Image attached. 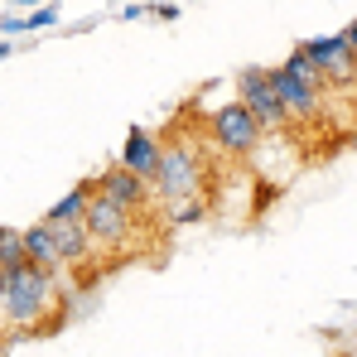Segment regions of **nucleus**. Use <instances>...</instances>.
<instances>
[{
  "label": "nucleus",
  "mask_w": 357,
  "mask_h": 357,
  "mask_svg": "<svg viewBox=\"0 0 357 357\" xmlns=\"http://www.w3.org/2000/svg\"><path fill=\"white\" fill-rule=\"evenodd\" d=\"M5 280V324L15 328V338H39L54 333V324H68L73 295H63L68 275H49L44 266H20V271H0Z\"/></svg>",
  "instance_id": "nucleus-1"
},
{
  "label": "nucleus",
  "mask_w": 357,
  "mask_h": 357,
  "mask_svg": "<svg viewBox=\"0 0 357 357\" xmlns=\"http://www.w3.org/2000/svg\"><path fill=\"white\" fill-rule=\"evenodd\" d=\"M198 188H203V165H198L193 140L169 135L165 140V165H160V178H155V193L165 203H183V198H203Z\"/></svg>",
  "instance_id": "nucleus-2"
},
{
  "label": "nucleus",
  "mask_w": 357,
  "mask_h": 357,
  "mask_svg": "<svg viewBox=\"0 0 357 357\" xmlns=\"http://www.w3.org/2000/svg\"><path fill=\"white\" fill-rule=\"evenodd\" d=\"M208 135L227 150V155H251L256 145H261V135H266V126L256 121V112L246 107V102H227V107H218L213 116H208Z\"/></svg>",
  "instance_id": "nucleus-3"
},
{
  "label": "nucleus",
  "mask_w": 357,
  "mask_h": 357,
  "mask_svg": "<svg viewBox=\"0 0 357 357\" xmlns=\"http://www.w3.org/2000/svg\"><path fill=\"white\" fill-rule=\"evenodd\" d=\"M237 87H241V102L256 112V121L266 130H285L290 126V112H285V102H280V92L271 82V68H241Z\"/></svg>",
  "instance_id": "nucleus-4"
},
{
  "label": "nucleus",
  "mask_w": 357,
  "mask_h": 357,
  "mask_svg": "<svg viewBox=\"0 0 357 357\" xmlns=\"http://www.w3.org/2000/svg\"><path fill=\"white\" fill-rule=\"evenodd\" d=\"M135 218H140V213L121 208L116 198H107L102 188H97L92 203H87V232H92L97 246H126V241L135 237Z\"/></svg>",
  "instance_id": "nucleus-5"
},
{
  "label": "nucleus",
  "mask_w": 357,
  "mask_h": 357,
  "mask_svg": "<svg viewBox=\"0 0 357 357\" xmlns=\"http://www.w3.org/2000/svg\"><path fill=\"white\" fill-rule=\"evenodd\" d=\"M271 82H275V92H280V102H285V112H290V126H314V121L324 116V92L304 87L285 63L271 68Z\"/></svg>",
  "instance_id": "nucleus-6"
},
{
  "label": "nucleus",
  "mask_w": 357,
  "mask_h": 357,
  "mask_svg": "<svg viewBox=\"0 0 357 357\" xmlns=\"http://www.w3.org/2000/svg\"><path fill=\"white\" fill-rule=\"evenodd\" d=\"M107 198H116L121 208H130V213H150L155 208V198H150V178H140V174H130L126 165H112V169H102V174L92 178Z\"/></svg>",
  "instance_id": "nucleus-7"
},
{
  "label": "nucleus",
  "mask_w": 357,
  "mask_h": 357,
  "mask_svg": "<svg viewBox=\"0 0 357 357\" xmlns=\"http://www.w3.org/2000/svg\"><path fill=\"white\" fill-rule=\"evenodd\" d=\"M304 49L314 54L319 68H324L328 87H353V82H357V54L348 49V39H343V34H333V39H309Z\"/></svg>",
  "instance_id": "nucleus-8"
},
{
  "label": "nucleus",
  "mask_w": 357,
  "mask_h": 357,
  "mask_svg": "<svg viewBox=\"0 0 357 357\" xmlns=\"http://www.w3.org/2000/svg\"><path fill=\"white\" fill-rule=\"evenodd\" d=\"M121 165L130 169V174L140 178H160V165H165V140H155L145 126H135L130 135H126V145H121Z\"/></svg>",
  "instance_id": "nucleus-9"
},
{
  "label": "nucleus",
  "mask_w": 357,
  "mask_h": 357,
  "mask_svg": "<svg viewBox=\"0 0 357 357\" xmlns=\"http://www.w3.org/2000/svg\"><path fill=\"white\" fill-rule=\"evenodd\" d=\"M24 251H29V266H44L49 275H63L68 271V261H63V251H59V237H54L49 222H34L24 232Z\"/></svg>",
  "instance_id": "nucleus-10"
},
{
  "label": "nucleus",
  "mask_w": 357,
  "mask_h": 357,
  "mask_svg": "<svg viewBox=\"0 0 357 357\" xmlns=\"http://www.w3.org/2000/svg\"><path fill=\"white\" fill-rule=\"evenodd\" d=\"M54 227V222H49ZM54 237H59V251H63V261H68V271H82L87 261H92V232H87V222H59L54 227Z\"/></svg>",
  "instance_id": "nucleus-11"
},
{
  "label": "nucleus",
  "mask_w": 357,
  "mask_h": 357,
  "mask_svg": "<svg viewBox=\"0 0 357 357\" xmlns=\"http://www.w3.org/2000/svg\"><path fill=\"white\" fill-rule=\"evenodd\" d=\"M92 193H97V183H77L73 193H63L59 203L49 208L44 222H54V227H59V222H87V203H92Z\"/></svg>",
  "instance_id": "nucleus-12"
},
{
  "label": "nucleus",
  "mask_w": 357,
  "mask_h": 357,
  "mask_svg": "<svg viewBox=\"0 0 357 357\" xmlns=\"http://www.w3.org/2000/svg\"><path fill=\"white\" fill-rule=\"evenodd\" d=\"M285 68L295 73V77L304 82V87H314V92H328V77H324V68L314 63V54H309L304 44H299V49H290V59H285Z\"/></svg>",
  "instance_id": "nucleus-13"
},
{
  "label": "nucleus",
  "mask_w": 357,
  "mask_h": 357,
  "mask_svg": "<svg viewBox=\"0 0 357 357\" xmlns=\"http://www.w3.org/2000/svg\"><path fill=\"white\" fill-rule=\"evenodd\" d=\"M20 266H29V251H24V232L5 227V232H0V271H20Z\"/></svg>",
  "instance_id": "nucleus-14"
},
{
  "label": "nucleus",
  "mask_w": 357,
  "mask_h": 357,
  "mask_svg": "<svg viewBox=\"0 0 357 357\" xmlns=\"http://www.w3.org/2000/svg\"><path fill=\"white\" fill-rule=\"evenodd\" d=\"M165 213H169V222L183 227V222H198L208 208H203V198H183V203H165Z\"/></svg>",
  "instance_id": "nucleus-15"
},
{
  "label": "nucleus",
  "mask_w": 357,
  "mask_h": 357,
  "mask_svg": "<svg viewBox=\"0 0 357 357\" xmlns=\"http://www.w3.org/2000/svg\"><path fill=\"white\" fill-rule=\"evenodd\" d=\"M54 20H59V10H54V5H44L39 15H29V20H24V29H44V24H54Z\"/></svg>",
  "instance_id": "nucleus-16"
},
{
  "label": "nucleus",
  "mask_w": 357,
  "mask_h": 357,
  "mask_svg": "<svg viewBox=\"0 0 357 357\" xmlns=\"http://www.w3.org/2000/svg\"><path fill=\"white\" fill-rule=\"evenodd\" d=\"M343 39H348V49H353V54H357V20H353V24H348V29H343Z\"/></svg>",
  "instance_id": "nucleus-17"
},
{
  "label": "nucleus",
  "mask_w": 357,
  "mask_h": 357,
  "mask_svg": "<svg viewBox=\"0 0 357 357\" xmlns=\"http://www.w3.org/2000/svg\"><path fill=\"white\" fill-rule=\"evenodd\" d=\"M20 5H29V0H20Z\"/></svg>",
  "instance_id": "nucleus-18"
}]
</instances>
